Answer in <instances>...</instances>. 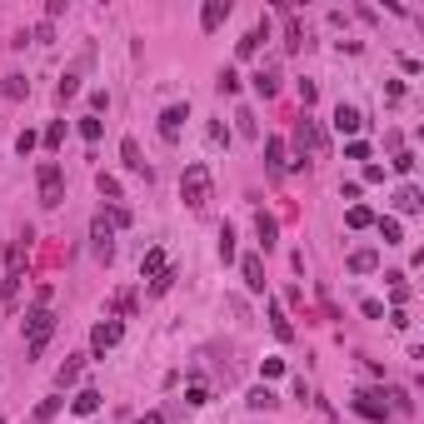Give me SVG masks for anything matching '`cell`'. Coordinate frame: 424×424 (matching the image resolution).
I'll return each mask as SVG.
<instances>
[{
  "label": "cell",
  "instance_id": "cell-28",
  "mask_svg": "<svg viewBox=\"0 0 424 424\" xmlns=\"http://www.w3.org/2000/svg\"><path fill=\"white\" fill-rule=\"evenodd\" d=\"M80 135H85V140L95 145V140L105 135V120H100V115H80Z\"/></svg>",
  "mask_w": 424,
  "mask_h": 424
},
{
  "label": "cell",
  "instance_id": "cell-25",
  "mask_svg": "<svg viewBox=\"0 0 424 424\" xmlns=\"http://www.w3.org/2000/svg\"><path fill=\"white\" fill-rule=\"evenodd\" d=\"M275 404H280V394H275L270 385H255V390H250V409H275Z\"/></svg>",
  "mask_w": 424,
  "mask_h": 424
},
{
  "label": "cell",
  "instance_id": "cell-18",
  "mask_svg": "<svg viewBox=\"0 0 424 424\" xmlns=\"http://www.w3.org/2000/svg\"><path fill=\"white\" fill-rule=\"evenodd\" d=\"M80 369H85V354H70V359L60 364V375H56V390H70V385L80 380Z\"/></svg>",
  "mask_w": 424,
  "mask_h": 424
},
{
  "label": "cell",
  "instance_id": "cell-27",
  "mask_svg": "<svg viewBox=\"0 0 424 424\" xmlns=\"http://www.w3.org/2000/svg\"><path fill=\"white\" fill-rule=\"evenodd\" d=\"M56 95H60V100H75V95H80V70H65L60 85H56Z\"/></svg>",
  "mask_w": 424,
  "mask_h": 424
},
{
  "label": "cell",
  "instance_id": "cell-11",
  "mask_svg": "<svg viewBox=\"0 0 424 424\" xmlns=\"http://www.w3.org/2000/svg\"><path fill=\"white\" fill-rule=\"evenodd\" d=\"M255 235H259V250L270 255V250H275V240H280V225H275V215H264V210H259V215H255Z\"/></svg>",
  "mask_w": 424,
  "mask_h": 424
},
{
  "label": "cell",
  "instance_id": "cell-23",
  "mask_svg": "<svg viewBox=\"0 0 424 424\" xmlns=\"http://www.w3.org/2000/svg\"><path fill=\"white\" fill-rule=\"evenodd\" d=\"M30 95V80L25 75H6V85H0V100H25Z\"/></svg>",
  "mask_w": 424,
  "mask_h": 424
},
{
  "label": "cell",
  "instance_id": "cell-24",
  "mask_svg": "<svg viewBox=\"0 0 424 424\" xmlns=\"http://www.w3.org/2000/svg\"><path fill=\"white\" fill-rule=\"evenodd\" d=\"M264 35H270V25L259 20V25H255L250 35H240V45H235V50H240V56H255V50H259V40H264Z\"/></svg>",
  "mask_w": 424,
  "mask_h": 424
},
{
  "label": "cell",
  "instance_id": "cell-46",
  "mask_svg": "<svg viewBox=\"0 0 424 424\" xmlns=\"http://www.w3.org/2000/svg\"><path fill=\"white\" fill-rule=\"evenodd\" d=\"M394 170H399V175H409V170H414V155H409V150H399V155H394Z\"/></svg>",
  "mask_w": 424,
  "mask_h": 424
},
{
  "label": "cell",
  "instance_id": "cell-43",
  "mask_svg": "<svg viewBox=\"0 0 424 424\" xmlns=\"http://www.w3.org/2000/svg\"><path fill=\"white\" fill-rule=\"evenodd\" d=\"M359 309L369 314V320H385V304H380V300H359Z\"/></svg>",
  "mask_w": 424,
  "mask_h": 424
},
{
  "label": "cell",
  "instance_id": "cell-4",
  "mask_svg": "<svg viewBox=\"0 0 424 424\" xmlns=\"http://www.w3.org/2000/svg\"><path fill=\"white\" fill-rule=\"evenodd\" d=\"M295 145H300V160H304V155H325V150H330V135H325L320 120L300 115V125H295Z\"/></svg>",
  "mask_w": 424,
  "mask_h": 424
},
{
  "label": "cell",
  "instance_id": "cell-21",
  "mask_svg": "<svg viewBox=\"0 0 424 424\" xmlns=\"http://www.w3.org/2000/svg\"><path fill=\"white\" fill-rule=\"evenodd\" d=\"M255 90H259L264 100H270V95L280 90V70H270V65H259V70H255Z\"/></svg>",
  "mask_w": 424,
  "mask_h": 424
},
{
  "label": "cell",
  "instance_id": "cell-51",
  "mask_svg": "<svg viewBox=\"0 0 424 424\" xmlns=\"http://www.w3.org/2000/svg\"><path fill=\"white\" fill-rule=\"evenodd\" d=\"M330 424H335V419H330Z\"/></svg>",
  "mask_w": 424,
  "mask_h": 424
},
{
  "label": "cell",
  "instance_id": "cell-15",
  "mask_svg": "<svg viewBox=\"0 0 424 424\" xmlns=\"http://www.w3.org/2000/svg\"><path fill=\"white\" fill-rule=\"evenodd\" d=\"M95 409H100V390H75V394H70V414L90 419Z\"/></svg>",
  "mask_w": 424,
  "mask_h": 424
},
{
  "label": "cell",
  "instance_id": "cell-10",
  "mask_svg": "<svg viewBox=\"0 0 424 424\" xmlns=\"http://www.w3.org/2000/svg\"><path fill=\"white\" fill-rule=\"evenodd\" d=\"M240 275H245V285H250L255 295H264V259H259V255H245V259H240Z\"/></svg>",
  "mask_w": 424,
  "mask_h": 424
},
{
  "label": "cell",
  "instance_id": "cell-5",
  "mask_svg": "<svg viewBox=\"0 0 424 424\" xmlns=\"http://www.w3.org/2000/svg\"><path fill=\"white\" fill-rule=\"evenodd\" d=\"M120 335H125V325H120V320H100V325L90 330V354H95V359H105V354L120 345Z\"/></svg>",
  "mask_w": 424,
  "mask_h": 424
},
{
  "label": "cell",
  "instance_id": "cell-40",
  "mask_svg": "<svg viewBox=\"0 0 424 424\" xmlns=\"http://www.w3.org/2000/svg\"><path fill=\"white\" fill-rule=\"evenodd\" d=\"M259 375H264V380H280V375H285V359H264Z\"/></svg>",
  "mask_w": 424,
  "mask_h": 424
},
{
  "label": "cell",
  "instance_id": "cell-30",
  "mask_svg": "<svg viewBox=\"0 0 424 424\" xmlns=\"http://www.w3.org/2000/svg\"><path fill=\"white\" fill-rule=\"evenodd\" d=\"M40 140H45V150H50V155H56V150H60V140H65V120H56V125H50V130L40 135Z\"/></svg>",
  "mask_w": 424,
  "mask_h": 424
},
{
  "label": "cell",
  "instance_id": "cell-14",
  "mask_svg": "<svg viewBox=\"0 0 424 424\" xmlns=\"http://www.w3.org/2000/svg\"><path fill=\"white\" fill-rule=\"evenodd\" d=\"M264 165H270L275 175H285V170H290V160H285V140H280V135L264 140Z\"/></svg>",
  "mask_w": 424,
  "mask_h": 424
},
{
  "label": "cell",
  "instance_id": "cell-3",
  "mask_svg": "<svg viewBox=\"0 0 424 424\" xmlns=\"http://www.w3.org/2000/svg\"><path fill=\"white\" fill-rule=\"evenodd\" d=\"M50 330H56V314H50V304H30V314H25V345H30V354L45 349Z\"/></svg>",
  "mask_w": 424,
  "mask_h": 424
},
{
  "label": "cell",
  "instance_id": "cell-41",
  "mask_svg": "<svg viewBox=\"0 0 424 424\" xmlns=\"http://www.w3.org/2000/svg\"><path fill=\"white\" fill-rule=\"evenodd\" d=\"M364 185H385V165L369 160V165H364Z\"/></svg>",
  "mask_w": 424,
  "mask_h": 424
},
{
  "label": "cell",
  "instance_id": "cell-36",
  "mask_svg": "<svg viewBox=\"0 0 424 424\" xmlns=\"http://www.w3.org/2000/svg\"><path fill=\"white\" fill-rule=\"evenodd\" d=\"M215 85H220V90H225V95H235V90H240V75H235V70H230V65H225V70H220V80H215Z\"/></svg>",
  "mask_w": 424,
  "mask_h": 424
},
{
  "label": "cell",
  "instance_id": "cell-47",
  "mask_svg": "<svg viewBox=\"0 0 424 424\" xmlns=\"http://www.w3.org/2000/svg\"><path fill=\"white\" fill-rule=\"evenodd\" d=\"M385 320H390L394 330H409V314H404V309H390V314H385Z\"/></svg>",
  "mask_w": 424,
  "mask_h": 424
},
{
  "label": "cell",
  "instance_id": "cell-6",
  "mask_svg": "<svg viewBox=\"0 0 424 424\" xmlns=\"http://www.w3.org/2000/svg\"><path fill=\"white\" fill-rule=\"evenodd\" d=\"M90 240H95V259H105V264L115 259V225L105 220V210L90 220Z\"/></svg>",
  "mask_w": 424,
  "mask_h": 424
},
{
  "label": "cell",
  "instance_id": "cell-50",
  "mask_svg": "<svg viewBox=\"0 0 424 424\" xmlns=\"http://www.w3.org/2000/svg\"><path fill=\"white\" fill-rule=\"evenodd\" d=\"M135 424H165V414H140Z\"/></svg>",
  "mask_w": 424,
  "mask_h": 424
},
{
  "label": "cell",
  "instance_id": "cell-39",
  "mask_svg": "<svg viewBox=\"0 0 424 424\" xmlns=\"http://www.w3.org/2000/svg\"><path fill=\"white\" fill-rule=\"evenodd\" d=\"M60 404H65V399H45V404L35 409V419H40V424H45V419H56V414H60Z\"/></svg>",
  "mask_w": 424,
  "mask_h": 424
},
{
  "label": "cell",
  "instance_id": "cell-33",
  "mask_svg": "<svg viewBox=\"0 0 424 424\" xmlns=\"http://www.w3.org/2000/svg\"><path fill=\"white\" fill-rule=\"evenodd\" d=\"M15 295H20V275H6L0 280V304H15Z\"/></svg>",
  "mask_w": 424,
  "mask_h": 424
},
{
  "label": "cell",
  "instance_id": "cell-42",
  "mask_svg": "<svg viewBox=\"0 0 424 424\" xmlns=\"http://www.w3.org/2000/svg\"><path fill=\"white\" fill-rule=\"evenodd\" d=\"M300 100H304V110H309L314 100H320V90H314V80H300Z\"/></svg>",
  "mask_w": 424,
  "mask_h": 424
},
{
  "label": "cell",
  "instance_id": "cell-17",
  "mask_svg": "<svg viewBox=\"0 0 424 424\" xmlns=\"http://www.w3.org/2000/svg\"><path fill=\"white\" fill-rule=\"evenodd\" d=\"M419 205H424V200H419L414 185H399V190H394V210H399V215H419Z\"/></svg>",
  "mask_w": 424,
  "mask_h": 424
},
{
  "label": "cell",
  "instance_id": "cell-31",
  "mask_svg": "<svg viewBox=\"0 0 424 424\" xmlns=\"http://www.w3.org/2000/svg\"><path fill=\"white\" fill-rule=\"evenodd\" d=\"M205 135H210V145H230V125H225V120H210Z\"/></svg>",
  "mask_w": 424,
  "mask_h": 424
},
{
  "label": "cell",
  "instance_id": "cell-38",
  "mask_svg": "<svg viewBox=\"0 0 424 424\" xmlns=\"http://www.w3.org/2000/svg\"><path fill=\"white\" fill-rule=\"evenodd\" d=\"M105 220H110L115 230H125V225H130V210H125V205H110V215H105Z\"/></svg>",
  "mask_w": 424,
  "mask_h": 424
},
{
  "label": "cell",
  "instance_id": "cell-49",
  "mask_svg": "<svg viewBox=\"0 0 424 424\" xmlns=\"http://www.w3.org/2000/svg\"><path fill=\"white\" fill-rule=\"evenodd\" d=\"M390 399H394V409H404V414H409V409H414V399H409V394H404V390H394V394H390Z\"/></svg>",
  "mask_w": 424,
  "mask_h": 424
},
{
  "label": "cell",
  "instance_id": "cell-37",
  "mask_svg": "<svg viewBox=\"0 0 424 424\" xmlns=\"http://www.w3.org/2000/svg\"><path fill=\"white\" fill-rule=\"evenodd\" d=\"M35 145H40V135H35V130H20V135H15V150H20V155H30Z\"/></svg>",
  "mask_w": 424,
  "mask_h": 424
},
{
  "label": "cell",
  "instance_id": "cell-35",
  "mask_svg": "<svg viewBox=\"0 0 424 424\" xmlns=\"http://www.w3.org/2000/svg\"><path fill=\"white\" fill-rule=\"evenodd\" d=\"M220 259H225V264L235 259V230H230V225L220 230Z\"/></svg>",
  "mask_w": 424,
  "mask_h": 424
},
{
  "label": "cell",
  "instance_id": "cell-7",
  "mask_svg": "<svg viewBox=\"0 0 424 424\" xmlns=\"http://www.w3.org/2000/svg\"><path fill=\"white\" fill-rule=\"evenodd\" d=\"M185 120H190V105H170V110L160 115V140H165V145H175V140H180V130H185Z\"/></svg>",
  "mask_w": 424,
  "mask_h": 424
},
{
  "label": "cell",
  "instance_id": "cell-1",
  "mask_svg": "<svg viewBox=\"0 0 424 424\" xmlns=\"http://www.w3.org/2000/svg\"><path fill=\"white\" fill-rule=\"evenodd\" d=\"M210 190H215V180H210V165L205 160H195V165H185V175H180V200H185V210H200L210 205Z\"/></svg>",
  "mask_w": 424,
  "mask_h": 424
},
{
  "label": "cell",
  "instance_id": "cell-26",
  "mask_svg": "<svg viewBox=\"0 0 424 424\" xmlns=\"http://www.w3.org/2000/svg\"><path fill=\"white\" fill-rule=\"evenodd\" d=\"M160 270H165V250H150V255L140 259V280H155Z\"/></svg>",
  "mask_w": 424,
  "mask_h": 424
},
{
  "label": "cell",
  "instance_id": "cell-8",
  "mask_svg": "<svg viewBox=\"0 0 424 424\" xmlns=\"http://www.w3.org/2000/svg\"><path fill=\"white\" fill-rule=\"evenodd\" d=\"M354 409H359L364 419H375V424H385V419H390V404H385L380 394H369V390H359V394H354Z\"/></svg>",
  "mask_w": 424,
  "mask_h": 424
},
{
  "label": "cell",
  "instance_id": "cell-19",
  "mask_svg": "<svg viewBox=\"0 0 424 424\" xmlns=\"http://www.w3.org/2000/svg\"><path fill=\"white\" fill-rule=\"evenodd\" d=\"M345 225L349 230H375V210H369V205H349L345 210Z\"/></svg>",
  "mask_w": 424,
  "mask_h": 424
},
{
  "label": "cell",
  "instance_id": "cell-12",
  "mask_svg": "<svg viewBox=\"0 0 424 424\" xmlns=\"http://www.w3.org/2000/svg\"><path fill=\"white\" fill-rule=\"evenodd\" d=\"M345 264H349V275H375L380 270V250H354Z\"/></svg>",
  "mask_w": 424,
  "mask_h": 424
},
{
  "label": "cell",
  "instance_id": "cell-34",
  "mask_svg": "<svg viewBox=\"0 0 424 424\" xmlns=\"http://www.w3.org/2000/svg\"><path fill=\"white\" fill-rule=\"evenodd\" d=\"M95 185H100V195H105V200H120V180H115V175H105V170H100V180H95Z\"/></svg>",
  "mask_w": 424,
  "mask_h": 424
},
{
  "label": "cell",
  "instance_id": "cell-13",
  "mask_svg": "<svg viewBox=\"0 0 424 424\" xmlns=\"http://www.w3.org/2000/svg\"><path fill=\"white\" fill-rule=\"evenodd\" d=\"M335 130L340 135H354V130H364V115L354 110V105H335Z\"/></svg>",
  "mask_w": 424,
  "mask_h": 424
},
{
  "label": "cell",
  "instance_id": "cell-16",
  "mask_svg": "<svg viewBox=\"0 0 424 424\" xmlns=\"http://www.w3.org/2000/svg\"><path fill=\"white\" fill-rule=\"evenodd\" d=\"M264 314H270V330H275L280 340H295V325L285 320V309H280V300H264Z\"/></svg>",
  "mask_w": 424,
  "mask_h": 424
},
{
  "label": "cell",
  "instance_id": "cell-2",
  "mask_svg": "<svg viewBox=\"0 0 424 424\" xmlns=\"http://www.w3.org/2000/svg\"><path fill=\"white\" fill-rule=\"evenodd\" d=\"M35 185H40V205H45V210H56V205L65 200V170H60V160H40Z\"/></svg>",
  "mask_w": 424,
  "mask_h": 424
},
{
  "label": "cell",
  "instance_id": "cell-9",
  "mask_svg": "<svg viewBox=\"0 0 424 424\" xmlns=\"http://www.w3.org/2000/svg\"><path fill=\"white\" fill-rule=\"evenodd\" d=\"M230 20V0H205V11H200V30L210 35V30H220Z\"/></svg>",
  "mask_w": 424,
  "mask_h": 424
},
{
  "label": "cell",
  "instance_id": "cell-20",
  "mask_svg": "<svg viewBox=\"0 0 424 424\" xmlns=\"http://www.w3.org/2000/svg\"><path fill=\"white\" fill-rule=\"evenodd\" d=\"M120 160H125V170H140V175H150V170H145V155H140V145H135L130 135L120 140Z\"/></svg>",
  "mask_w": 424,
  "mask_h": 424
},
{
  "label": "cell",
  "instance_id": "cell-45",
  "mask_svg": "<svg viewBox=\"0 0 424 424\" xmlns=\"http://www.w3.org/2000/svg\"><path fill=\"white\" fill-rule=\"evenodd\" d=\"M345 155H349V160H369V145H364V140H354V145H345Z\"/></svg>",
  "mask_w": 424,
  "mask_h": 424
},
{
  "label": "cell",
  "instance_id": "cell-22",
  "mask_svg": "<svg viewBox=\"0 0 424 424\" xmlns=\"http://www.w3.org/2000/svg\"><path fill=\"white\" fill-rule=\"evenodd\" d=\"M375 230H380V240H385V245H404V225H399L394 215H385V220H375Z\"/></svg>",
  "mask_w": 424,
  "mask_h": 424
},
{
  "label": "cell",
  "instance_id": "cell-44",
  "mask_svg": "<svg viewBox=\"0 0 424 424\" xmlns=\"http://www.w3.org/2000/svg\"><path fill=\"white\" fill-rule=\"evenodd\" d=\"M105 105H110V95H105V90H90V115H100Z\"/></svg>",
  "mask_w": 424,
  "mask_h": 424
},
{
  "label": "cell",
  "instance_id": "cell-29",
  "mask_svg": "<svg viewBox=\"0 0 424 424\" xmlns=\"http://www.w3.org/2000/svg\"><path fill=\"white\" fill-rule=\"evenodd\" d=\"M235 125H240V135H245V140H255V135H259V125H255V115L245 110V105L235 110Z\"/></svg>",
  "mask_w": 424,
  "mask_h": 424
},
{
  "label": "cell",
  "instance_id": "cell-32",
  "mask_svg": "<svg viewBox=\"0 0 424 424\" xmlns=\"http://www.w3.org/2000/svg\"><path fill=\"white\" fill-rule=\"evenodd\" d=\"M175 280H180V275H175V270H170V264H165V270H160V275H155V280H150V295H165V290H170Z\"/></svg>",
  "mask_w": 424,
  "mask_h": 424
},
{
  "label": "cell",
  "instance_id": "cell-48",
  "mask_svg": "<svg viewBox=\"0 0 424 424\" xmlns=\"http://www.w3.org/2000/svg\"><path fill=\"white\" fill-rule=\"evenodd\" d=\"M185 399H190V404H210V390H205V385H195V390H190Z\"/></svg>",
  "mask_w": 424,
  "mask_h": 424
}]
</instances>
